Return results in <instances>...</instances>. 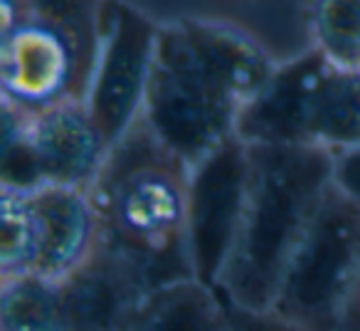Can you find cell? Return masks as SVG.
<instances>
[{"label": "cell", "instance_id": "2", "mask_svg": "<svg viewBox=\"0 0 360 331\" xmlns=\"http://www.w3.org/2000/svg\"><path fill=\"white\" fill-rule=\"evenodd\" d=\"M191 166L139 119L106 154L91 206L101 245L129 260L150 289L195 277L188 250Z\"/></svg>", "mask_w": 360, "mask_h": 331}, {"label": "cell", "instance_id": "7", "mask_svg": "<svg viewBox=\"0 0 360 331\" xmlns=\"http://www.w3.org/2000/svg\"><path fill=\"white\" fill-rule=\"evenodd\" d=\"M109 149L86 101H65L37 114L3 101L0 186L89 191Z\"/></svg>", "mask_w": 360, "mask_h": 331}, {"label": "cell", "instance_id": "10", "mask_svg": "<svg viewBox=\"0 0 360 331\" xmlns=\"http://www.w3.org/2000/svg\"><path fill=\"white\" fill-rule=\"evenodd\" d=\"M60 287L67 331H131L150 292L143 275L106 245L60 280Z\"/></svg>", "mask_w": 360, "mask_h": 331}, {"label": "cell", "instance_id": "5", "mask_svg": "<svg viewBox=\"0 0 360 331\" xmlns=\"http://www.w3.org/2000/svg\"><path fill=\"white\" fill-rule=\"evenodd\" d=\"M237 136L245 144L328 154L360 144V75L338 67L316 47L279 62L242 109Z\"/></svg>", "mask_w": 360, "mask_h": 331}, {"label": "cell", "instance_id": "8", "mask_svg": "<svg viewBox=\"0 0 360 331\" xmlns=\"http://www.w3.org/2000/svg\"><path fill=\"white\" fill-rule=\"evenodd\" d=\"M160 25L124 0L101 3L99 52L86 106L106 144L114 146L143 114Z\"/></svg>", "mask_w": 360, "mask_h": 331}, {"label": "cell", "instance_id": "11", "mask_svg": "<svg viewBox=\"0 0 360 331\" xmlns=\"http://www.w3.org/2000/svg\"><path fill=\"white\" fill-rule=\"evenodd\" d=\"M40 220V257L35 275L65 280L101 245L99 220L86 188H32Z\"/></svg>", "mask_w": 360, "mask_h": 331}, {"label": "cell", "instance_id": "4", "mask_svg": "<svg viewBox=\"0 0 360 331\" xmlns=\"http://www.w3.org/2000/svg\"><path fill=\"white\" fill-rule=\"evenodd\" d=\"M104 0H25L0 27V101L37 114L84 101L99 52Z\"/></svg>", "mask_w": 360, "mask_h": 331}, {"label": "cell", "instance_id": "9", "mask_svg": "<svg viewBox=\"0 0 360 331\" xmlns=\"http://www.w3.org/2000/svg\"><path fill=\"white\" fill-rule=\"evenodd\" d=\"M250 144L235 136L191 166L188 250L198 280L217 287L245 213Z\"/></svg>", "mask_w": 360, "mask_h": 331}, {"label": "cell", "instance_id": "17", "mask_svg": "<svg viewBox=\"0 0 360 331\" xmlns=\"http://www.w3.org/2000/svg\"><path fill=\"white\" fill-rule=\"evenodd\" d=\"M330 183L360 211V144L333 154Z\"/></svg>", "mask_w": 360, "mask_h": 331}, {"label": "cell", "instance_id": "3", "mask_svg": "<svg viewBox=\"0 0 360 331\" xmlns=\"http://www.w3.org/2000/svg\"><path fill=\"white\" fill-rule=\"evenodd\" d=\"M333 176V154L250 144V188L237 240L217 289L250 309H269L286 265Z\"/></svg>", "mask_w": 360, "mask_h": 331}, {"label": "cell", "instance_id": "12", "mask_svg": "<svg viewBox=\"0 0 360 331\" xmlns=\"http://www.w3.org/2000/svg\"><path fill=\"white\" fill-rule=\"evenodd\" d=\"M131 331H232V326L222 292L186 277L150 289Z\"/></svg>", "mask_w": 360, "mask_h": 331}, {"label": "cell", "instance_id": "18", "mask_svg": "<svg viewBox=\"0 0 360 331\" xmlns=\"http://www.w3.org/2000/svg\"><path fill=\"white\" fill-rule=\"evenodd\" d=\"M340 331H360V280H358V285H355V292H353V296H350L348 306H345Z\"/></svg>", "mask_w": 360, "mask_h": 331}, {"label": "cell", "instance_id": "14", "mask_svg": "<svg viewBox=\"0 0 360 331\" xmlns=\"http://www.w3.org/2000/svg\"><path fill=\"white\" fill-rule=\"evenodd\" d=\"M0 280L35 275L40 257V220L32 188L0 186Z\"/></svg>", "mask_w": 360, "mask_h": 331}, {"label": "cell", "instance_id": "16", "mask_svg": "<svg viewBox=\"0 0 360 331\" xmlns=\"http://www.w3.org/2000/svg\"><path fill=\"white\" fill-rule=\"evenodd\" d=\"M225 304L227 314H230L232 331H306L301 326L291 324V321L281 319L279 314H274L269 309H250V306L232 301L230 296H225Z\"/></svg>", "mask_w": 360, "mask_h": 331}, {"label": "cell", "instance_id": "1", "mask_svg": "<svg viewBox=\"0 0 360 331\" xmlns=\"http://www.w3.org/2000/svg\"><path fill=\"white\" fill-rule=\"evenodd\" d=\"M276 65L235 25L202 18L165 23L141 119L170 151L195 166L235 139L242 109Z\"/></svg>", "mask_w": 360, "mask_h": 331}, {"label": "cell", "instance_id": "13", "mask_svg": "<svg viewBox=\"0 0 360 331\" xmlns=\"http://www.w3.org/2000/svg\"><path fill=\"white\" fill-rule=\"evenodd\" d=\"M0 331H67L60 280L42 275L0 280Z\"/></svg>", "mask_w": 360, "mask_h": 331}, {"label": "cell", "instance_id": "15", "mask_svg": "<svg viewBox=\"0 0 360 331\" xmlns=\"http://www.w3.org/2000/svg\"><path fill=\"white\" fill-rule=\"evenodd\" d=\"M309 30L316 50L360 75V0H311Z\"/></svg>", "mask_w": 360, "mask_h": 331}, {"label": "cell", "instance_id": "6", "mask_svg": "<svg viewBox=\"0 0 360 331\" xmlns=\"http://www.w3.org/2000/svg\"><path fill=\"white\" fill-rule=\"evenodd\" d=\"M360 280V211L330 183L301 235L269 311L306 331H340Z\"/></svg>", "mask_w": 360, "mask_h": 331}]
</instances>
